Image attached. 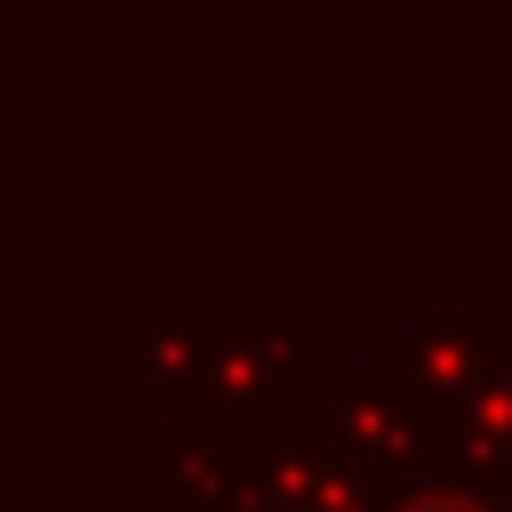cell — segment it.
Returning a JSON list of instances; mask_svg holds the SVG:
<instances>
[{
  "label": "cell",
  "mask_w": 512,
  "mask_h": 512,
  "mask_svg": "<svg viewBox=\"0 0 512 512\" xmlns=\"http://www.w3.org/2000/svg\"><path fill=\"white\" fill-rule=\"evenodd\" d=\"M416 512H472V504H448V496H432V504H416Z\"/></svg>",
  "instance_id": "1"
}]
</instances>
